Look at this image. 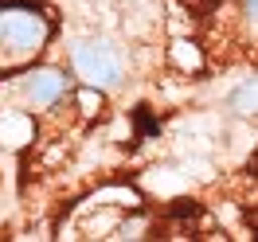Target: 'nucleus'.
I'll return each mask as SVG.
<instances>
[{"mask_svg":"<svg viewBox=\"0 0 258 242\" xmlns=\"http://www.w3.org/2000/svg\"><path fill=\"white\" fill-rule=\"evenodd\" d=\"M55 39V16L35 0H0V78L43 59Z\"/></svg>","mask_w":258,"mask_h":242,"instance_id":"1","label":"nucleus"},{"mask_svg":"<svg viewBox=\"0 0 258 242\" xmlns=\"http://www.w3.org/2000/svg\"><path fill=\"white\" fill-rule=\"evenodd\" d=\"M71 66L82 78V86H94V90H113L125 74L121 51L110 39H79L71 51Z\"/></svg>","mask_w":258,"mask_h":242,"instance_id":"2","label":"nucleus"},{"mask_svg":"<svg viewBox=\"0 0 258 242\" xmlns=\"http://www.w3.org/2000/svg\"><path fill=\"white\" fill-rule=\"evenodd\" d=\"M16 94L24 102V110H51V106H59L67 94H71V74H67L63 66H28V70H20L16 78Z\"/></svg>","mask_w":258,"mask_h":242,"instance_id":"3","label":"nucleus"},{"mask_svg":"<svg viewBox=\"0 0 258 242\" xmlns=\"http://www.w3.org/2000/svg\"><path fill=\"white\" fill-rule=\"evenodd\" d=\"M35 141V113L32 110H4L0 113V145L24 148Z\"/></svg>","mask_w":258,"mask_h":242,"instance_id":"4","label":"nucleus"},{"mask_svg":"<svg viewBox=\"0 0 258 242\" xmlns=\"http://www.w3.org/2000/svg\"><path fill=\"white\" fill-rule=\"evenodd\" d=\"M168 63H172V66H180L184 74H192V70H204V51H200V43L176 39V43L168 47Z\"/></svg>","mask_w":258,"mask_h":242,"instance_id":"5","label":"nucleus"},{"mask_svg":"<svg viewBox=\"0 0 258 242\" xmlns=\"http://www.w3.org/2000/svg\"><path fill=\"white\" fill-rule=\"evenodd\" d=\"M254 102H258L254 82H242V86H239V94L231 98V110L239 113V117H250V113H254Z\"/></svg>","mask_w":258,"mask_h":242,"instance_id":"6","label":"nucleus"},{"mask_svg":"<svg viewBox=\"0 0 258 242\" xmlns=\"http://www.w3.org/2000/svg\"><path fill=\"white\" fill-rule=\"evenodd\" d=\"M75 98H79V113H82V117H94V113H102V90H94V86H82Z\"/></svg>","mask_w":258,"mask_h":242,"instance_id":"7","label":"nucleus"}]
</instances>
